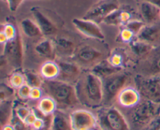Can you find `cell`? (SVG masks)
Listing matches in <instances>:
<instances>
[{"instance_id":"11","label":"cell","mask_w":160,"mask_h":130,"mask_svg":"<svg viewBox=\"0 0 160 130\" xmlns=\"http://www.w3.org/2000/svg\"><path fill=\"white\" fill-rule=\"evenodd\" d=\"M74 27L83 35L92 39L104 40L105 35L98 24L87 19L75 18L72 20Z\"/></svg>"},{"instance_id":"27","label":"cell","mask_w":160,"mask_h":130,"mask_svg":"<svg viewBox=\"0 0 160 130\" xmlns=\"http://www.w3.org/2000/svg\"><path fill=\"white\" fill-rule=\"evenodd\" d=\"M130 44H131V48L133 52L138 56H145L154 48L153 45L139 41L138 39L136 41H132Z\"/></svg>"},{"instance_id":"4","label":"cell","mask_w":160,"mask_h":130,"mask_svg":"<svg viewBox=\"0 0 160 130\" xmlns=\"http://www.w3.org/2000/svg\"><path fill=\"white\" fill-rule=\"evenodd\" d=\"M96 115L100 130H131L124 114L116 106L100 108Z\"/></svg>"},{"instance_id":"31","label":"cell","mask_w":160,"mask_h":130,"mask_svg":"<svg viewBox=\"0 0 160 130\" xmlns=\"http://www.w3.org/2000/svg\"><path fill=\"white\" fill-rule=\"evenodd\" d=\"M145 26V23H144V21L142 20H131V21L128 22L126 25H125V27L128 28L130 31H132L134 33V34L135 36H137L138 34L140 33V31H142V28Z\"/></svg>"},{"instance_id":"30","label":"cell","mask_w":160,"mask_h":130,"mask_svg":"<svg viewBox=\"0 0 160 130\" xmlns=\"http://www.w3.org/2000/svg\"><path fill=\"white\" fill-rule=\"evenodd\" d=\"M1 32L5 34L8 41L12 40L15 38L18 34L17 29L15 26L9 23H6L2 25L1 26Z\"/></svg>"},{"instance_id":"32","label":"cell","mask_w":160,"mask_h":130,"mask_svg":"<svg viewBox=\"0 0 160 130\" xmlns=\"http://www.w3.org/2000/svg\"><path fill=\"white\" fill-rule=\"evenodd\" d=\"M32 112L31 109H29L28 108L25 107V106H18V107L16 108L15 113L17 115V117L18 119H20V121L24 122V120L26 119L27 117L30 115V113Z\"/></svg>"},{"instance_id":"8","label":"cell","mask_w":160,"mask_h":130,"mask_svg":"<svg viewBox=\"0 0 160 130\" xmlns=\"http://www.w3.org/2000/svg\"><path fill=\"white\" fill-rule=\"evenodd\" d=\"M2 56L6 58V60L16 69H20L23 65V51L22 39L20 34H17L14 39L8 41L5 44Z\"/></svg>"},{"instance_id":"39","label":"cell","mask_w":160,"mask_h":130,"mask_svg":"<svg viewBox=\"0 0 160 130\" xmlns=\"http://www.w3.org/2000/svg\"><path fill=\"white\" fill-rule=\"evenodd\" d=\"M4 1L7 2L8 6H9V9H10V11L14 12V11H16L18 9V7L23 2V0H4Z\"/></svg>"},{"instance_id":"40","label":"cell","mask_w":160,"mask_h":130,"mask_svg":"<svg viewBox=\"0 0 160 130\" xmlns=\"http://www.w3.org/2000/svg\"><path fill=\"white\" fill-rule=\"evenodd\" d=\"M2 130H17L15 126L11 124H6L2 126Z\"/></svg>"},{"instance_id":"33","label":"cell","mask_w":160,"mask_h":130,"mask_svg":"<svg viewBox=\"0 0 160 130\" xmlns=\"http://www.w3.org/2000/svg\"><path fill=\"white\" fill-rule=\"evenodd\" d=\"M31 89V87L27 84L20 87L17 90V94L18 98L21 100H29Z\"/></svg>"},{"instance_id":"42","label":"cell","mask_w":160,"mask_h":130,"mask_svg":"<svg viewBox=\"0 0 160 130\" xmlns=\"http://www.w3.org/2000/svg\"><path fill=\"white\" fill-rule=\"evenodd\" d=\"M41 130H51V129H50V126H45V128H43V129Z\"/></svg>"},{"instance_id":"17","label":"cell","mask_w":160,"mask_h":130,"mask_svg":"<svg viewBox=\"0 0 160 130\" xmlns=\"http://www.w3.org/2000/svg\"><path fill=\"white\" fill-rule=\"evenodd\" d=\"M132 18V14L127 9H122L119 8L118 9L109 14L102 23L107 25L112 26H125Z\"/></svg>"},{"instance_id":"37","label":"cell","mask_w":160,"mask_h":130,"mask_svg":"<svg viewBox=\"0 0 160 130\" xmlns=\"http://www.w3.org/2000/svg\"><path fill=\"white\" fill-rule=\"evenodd\" d=\"M108 60L109 61L111 64L114 66L117 67H121L122 63H123V59L121 55H120L119 53H115L112 55H111V57L109 58Z\"/></svg>"},{"instance_id":"28","label":"cell","mask_w":160,"mask_h":130,"mask_svg":"<svg viewBox=\"0 0 160 130\" xmlns=\"http://www.w3.org/2000/svg\"><path fill=\"white\" fill-rule=\"evenodd\" d=\"M26 79V84L31 87H42L43 81L38 75L31 70H25L23 73Z\"/></svg>"},{"instance_id":"20","label":"cell","mask_w":160,"mask_h":130,"mask_svg":"<svg viewBox=\"0 0 160 130\" xmlns=\"http://www.w3.org/2000/svg\"><path fill=\"white\" fill-rule=\"evenodd\" d=\"M57 110V104L55 100L50 96L45 95L38 101L36 112H38L39 115H41L40 117L45 118V117L52 116Z\"/></svg>"},{"instance_id":"21","label":"cell","mask_w":160,"mask_h":130,"mask_svg":"<svg viewBox=\"0 0 160 130\" xmlns=\"http://www.w3.org/2000/svg\"><path fill=\"white\" fill-rule=\"evenodd\" d=\"M50 129L51 130H71L69 115L67 116L62 111H56L52 117Z\"/></svg>"},{"instance_id":"13","label":"cell","mask_w":160,"mask_h":130,"mask_svg":"<svg viewBox=\"0 0 160 130\" xmlns=\"http://www.w3.org/2000/svg\"><path fill=\"white\" fill-rule=\"evenodd\" d=\"M34 17V21L38 25L43 36L55 35L57 33L58 28L55 23L47 17L38 7H34L31 9Z\"/></svg>"},{"instance_id":"14","label":"cell","mask_w":160,"mask_h":130,"mask_svg":"<svg viewBox=\"0 0 160 130\" xmlns=\"http://www.w3.org/2000/svg\"><path fill=\"white\" fill-rule=\"evenodd\" d=\"M75 59L82 65H91L101 60L103 55L100 51L91 46H83L75 52Z\"/></svg>"},{"instance_id":"2","label":"cell","mask_w":160,"mask_h":130,"mask_svg":"<svg viewBox=\"0 0 160 130\" xmlns=\"http://www.w3.org/2000/svg\"><path fill=\"white\" fill-rule=\"evenodd\" d=\"M42 87L46 95L55 100L58 106V110H70L81 104L78 100L75 86L60 79H51L43 81Z\"/></svg>"},{"instance_id":"19","label":"cell","mask_w":160,"mask_h":130,"mask_svg":"<svg viewBox=\"0 0 160 130\" xmlns=\"http://www.w3.org/2000/svg\"><path fill=\"white\" fill-rule=\"evenodd\" d=\"M122 70H123L122 67L112 65L109 60H101L94 65L91 72L102 79L108 76L122 72Z\"/></svg>"},{"instance_id":"34","label":"cell","mask_w":160,"mask_h":130,"mask_svg":"<svg viewBox=\"0 0 160 130\" xmlns=\"http://www.w3.org/2000/svg\"><path fill=\"white\" fill-rule=\"evenodd\" d=\"M134 36L135 35L134 34V33L125 26L121 30L120 33V37L121 40L127 43H131L132 41H134Z\"/></svg>"},{"instance_id":"22","label":"cell","mask_w":160,"mask_h":130,"mask_svg":"<svg viewBox=\"0 0 160 130\" xmlns=\"http://www.w3.org/2000/svg\"><path fill=\"white\" fill-rule=\"evenodd\" d=\"M59 72L60 71H59V64L52 60L44 62L40 69L41 76L46 80L58 79Z\"/></svg>"},{"instance_id":"16","label":"cell","mask_w":160,"mask_h":130,"mask_svg":"<svg viewBox=\"0 0 160 130\" xmlns=\"http://www.w3.org/2000/svg\"><path fill=\"white\" fill-rule=\"evenodd\" d=\"M138 40L146 42L152 45L153 44H160V24L153 23V24L145 25L142 31L137 35Z\"/></svg>"},{"instance_id":"5","label":"cell","mask_w":160,"mask_h":130,"mask_svg":"<svg viewBox=\"0 0 160 130\" xmlns=\"http://www.w3.org/2000/svg\"><path fill=\"white\" fill-rule=\"evenodd\" d=\"M134 82L143 99L160 104V75L147 76L138 74Z\"/></svg>"},{"instance_id":"9","label":"cell","mask_w":160,"mask_h":130,"mask_svg":"<svg viewBox=\"0 0 160 130\" xmlns=\"http://www.w3.org/2000/svg\"><path fill=\"white\" fill-rule=\"evenodd\" d=\"M120 8L117 0H102L92 6L84 15V18L92 20L98 24L115 10Z\"/></svg>"},{"instance_id":"35","label":"cell","mask_w":160,"mask_h":130,"mask_svg":"<svg viewBox=\"0 0 160 130\" xmlns=\"http://www.w3.org/2000/svg\"><path fill=\"white\" fill-rule=\"evenodd\" d=\"M43 97V90L42 87H31L29 100L38 101Z\"/></svg>"},{"instance_id":"26","label":"cell","mask_w":160,"mask_h":130,"mask_svg":"<svg viewBox=\"0 0 160 130\" xmlns=\"http://www.w3.org/2000/svg\"><path fill=\"white\" fill-rule=\"evenodd\" d=\"M12 103L9 100L1 101V111H0V116H1L2 126L6 124H9L11 118L12 116Z\"/></svg>"},{"instance_id":"36","label":"cell","mask_w":160,"mask_h":130,"mask_svg":"<svg viewBox=\"0 0 160 130\" xmlns=\"http://www.w3.org/2000/svg\"><path fill=\"white\" fill-rule=\"evenodd\" d=\"M141 130H160V115Z\"/></svg>"},{"instance_id":"10","label":"cell","mask_w":160,"mask_h":130,"mask_svg":"<svg viewBox=\"0 0 160 130\" xmlns=\"http://www.w3.org/2000/svg\"><path fill=\"white\" fill-rule=\"evenodd\" d=\"M142 100V96L135 86L127 85L118 94L114 104L120 110L127 111L137 106Z\"/></svg>"},{"instance_id":"29","label":"cell","mask_w":160,"mask_h":130,"mask_svg":"<svg viewBox=\"0 0 160 130\" xmlns=\"http://www.w3.org/2000/svg\"><path fill=\"white\" fill-rule=\"evenodd\" d=\"M9 84L12 88L17 90L26 84L24 74L19 72H15L9 76Z\"/></svg>"},{"instance_id":"3","label":"cell","mask_w":160,"mask_h":130,"mask_svg":"<svg viewBox=\"0 0 160 130\" xmlns=\"http://www.w3.org/2000/svg\"><path fill=\"white\" fill-rule=\"evenodd\" d=\"M124 112L131 129L141 130L160 115V104L142 98L137 106Z\"/></svg>"},{"instance_id":"18","label":"cell","mask_w":160,"mask_h":130,"mask_svg":"<svg viewBox=\"0 0 160 130\" xmlns=\"http://www.w3.org/2000/svg\"><path fill=\"white\" fill-rule=\"evenodd\" d=\"M140 11L144 21L148 24L156 23L160 20V8L152 3L142 2Z\"/></svg>"},{"instance_id":"23","label":"cell","mask_w":160,"mask_h":130,"mask_svg":"<svg viewBox=\"0 0 160 130\" xmlns=\"http://www.w3.org/2000/svg\"><path fill=\"white\" fill-rule=\"evenodd\" d=\"M54 48L56 51L65 55H72L76 52L75 45L70 39L67 37H57L53 41Z\"/></svg>"},{"instance_id":"6","label":"cell","mask_w":160,"mask_h":130,"mask_svg":"<svg viewBox=\"0 0 160 130\" xmlns=\"http://www.w3.org/2000/svg\"><path fill=\"white\" fill-rule=\"evenodd\" d=\"M128 81V75L122 72L102 79V107L113 105L117 95L120 90L127 86Z\"/></svg>"},{"instance_id":"38","label":"cell","mask_w":160,"mask_h":130,"mask_svg":"<svg viewBox=\"0 0 160 130\" xmlns=\"http://www.w3.org/2000/svg\"><path fill=\"white\" fill-rule=\"evenodd\" d=\"M38 115L37 114H36L35 112H31V113H30V115H28V117L26 118V119L24 120V122H23V124H24L25 126H28V127H31V126H32L33 124H34V123L35 122V120L38 118Z\"/></svg>"},{"instance_id":"25","label":"cell","mask_w":160,"mask_h":130,"mask_svg":"<svg viewBox=\"0 0 160 130\" xmlns=\"http://www.w3.org/2000/svg\"><path fill=\"white\" fill-rule=\"evenodd\" d=\"M34 50H35V51L39 55L42 56V57L51 59L54 55L55 48L54 45H53V42L48 40V39L43 40L39 42L35 46Z\"/></svg>"},{"instance_id":"1","label":"cell","mask_w":160,"mask_h":130,"mask_svg":"<svg viewBox=\"0 0 160 130\" xmlns=\"http://www.w3.org/2000/svg\"><path fill=\"white\" fill-rule=\"evenodd\" d=\"M80 104L88 108L98 109L102 107V79L92 72L81 76L75 84Z\"/></svg>"},{"instance_id":"7","label":"cell","mask_w":160,"mask_h":130,"mask_svg":"<svg viewBox=\"0 0 160 130\" xmlns=\"http://www.w3.org/2000/svg\"><path fill=\"white\" fill-rule=\"evenodd\" d=\"M71 130H100L96 114L85 108H78L69 115Z\"/></svg>"},{"instance_id":"15","label":"cell","mask_w":160,"mask_h":130,"mask_svg":"<svg viewBox=\"0 0 160 130\" xmlns=\"http://www.w3.org/2000/svg\"><path fill=\"white\" fill-rule=\"evenodd\" d=\"M58 64L60 71L58 79L72 84V82H77L81 77V70L75 63L59 62Z\"/></svg>"},{"instance_id":"24","label":"cell","mask_w":160,"mask_h":130,"mask_svg":"<svg viewBox=\"0 0 160 130\" xmlns=\"http://www.w3.org/2000/svg\"><path fill=\"white\" fill-rule=\"evenodd\" d=\"M20 26L23 34L28 37H39L43 36L42 31L35 21L26 18L20 23Z\"/></svg>"},{"instance_id":"12","label":"cell","mask_w":160,"mask_h":130,"mask_svg":"<svg viewBox=\"0 0 160 130\" xmlns=\"http://www.w3.org/2000/svg\"><path fill=\"white\" fill-rule=\"evenodd\" d=\"M145 56L140 74L147 76L160 75V44Z\"/></svg>"},{"instance_id":"41","label":"cell","mask_w":160,"mask_h":130,"mask_svg":"<svg viewBox=\"0 0 160 130\" xmlns=\"http://www.w3.org/2000/svg\"><path fill=\"white\" fill-rule=\"evenodd\" d=\"M142 1L152 3V4L155 5V6H158V7L160 8V0H142Z\"/></svg>"}]
</instances>
